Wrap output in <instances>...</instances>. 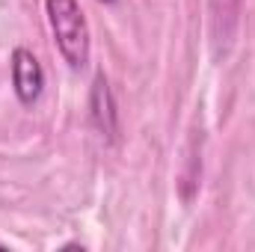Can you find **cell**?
<instances>
[{
	"instance_id": "cell-1",
	"label": "cell",
	"mask_w": 255,
	"mask_h": 252,
	"mask_svg": "<svg viewBox=\"0 0 255 252\" xmlns=\"http://www.w3.org/2000/svg\"><path fill=\"white\" fill-rule=\"evenodd\" d=\"M48 24L54 42L71 68H83L89 63V24L77 0H45Z\"/></svg>"
},
{
	"instance_id": "cell-2",
	"label": "cell",
	"mask_w": 255,
	"mask_h": 252,
	"mask_svg": "<svg viewBox=\"0 0 255 252\" xmlns=\"http://www.w3.org/2000/svg\"><path fill=\"white\" fill-rule=\"evenodd\" d=\"M12 86H15V95L21 104H33L42 95L45 71H42L39 60L33 57V51H27V48L12 51Z\"/></svg>"
},
{
	"instance_id": "cell-3",
	"label": "cell",
	"mask_w": 255,
	"mask_h": 252,
	"mask_svg": "<svg viewBox=\"0 0 255 252\" xmlns=\"http://www.w3.org/2000/svg\"><path fill=\"white\" fill-rule=\"evenodd\" d=\"M89 107H92V122L95 127L107 136V139H116L119 133V116H116V101H113V92H110V83L107 77L98 71L95 80H92V95H89Z\"/></svg>"
},
{
	"instance_id": "cell-4",
	"label": "cell",
	"mask_w": 255,
	"mask_h": 252,
	"mask_svg": "<svg viewBox=\"0 0 255 252\" xmlns=\"http://www.w3.org/2000/svg\"><path fill=\"white\" fill-rule=\"evenodd\" d=\"M238 12H241V0H211V33L214 42L226 45L235 33L238 24Z\"/></svg>"
},
{
	"instance_id": "cell-5",
	"label": "cell",
	"mask_w": 255,
	"mask_h": 252,
	"mask_svg": "<svg viewBox=\"0 0 255 252\" xmlns=\"http://www.w3.org/2000/svg\"><path fill=\"white\" fill-rule=\"evenodd\" d=\"M101 3H113V0H101Z\"/></svg>"
}]
</instances>
